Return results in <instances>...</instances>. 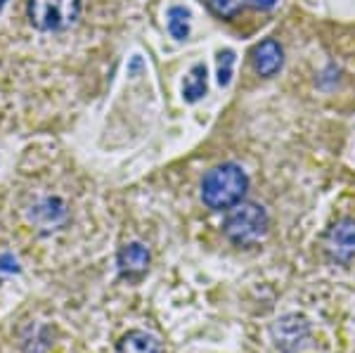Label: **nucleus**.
Returning a JSON list of instances; mask_svg holds the SVG:
<instances>
[{
  "instance_id": "f257e3e1",
  "label": "nucleus",
  "mask_w": 355,
  "mask_h": 353,
  "mask_svg": "<svg viewBox=\"0 0 355 353\" xmlns=\"http://www.w3.org/2000/svg\"><path fill=\"white\" fill-rule=\"evenodd\" d=\"M249 190V175L246 171L234 162L218 164L211 171H206L202 178V202L209 209L223 212L239 204Z\"/></svg>"
},
{
  "instance_id": "f03ea898",
  "label": "nucleus",
  "mask_w": 355,
  "mask_h": 353,
  "mask_svg": "<svg viewBox=\"0 0 355 353\" xmlns=\"http://www.w3.org/2000/svg\"><path fill=\"white\" fill-rule=\"evenodd\" d=\"M268 227H270V216L266 207L246 202V199L227 209L225 221H223V232L227 235V240L242 247L263 240L268 235Z\"/></svg>"
},
{
  "instance_id": "7ed1b4c3",
  "label": "nucleus",
  "mask_w": 355,
  "mask_h": 353,
  "mask_svg": "<svg viewBox=\"0 0 355 353\" xmlns=\"http://www.w3.org/2000/svg\"><path fill=\"white\" fill-rule=\"evenodd\" d=\"M81 0H28V21L38 31H64L81 17Z\"/></svg>"
},
{
  "instance_id": "20e7f679",
  "label": "nucleus",
  "mask_w": 355,
  "mask_h": 353,
  "mask_svg": "<svg viewBox=\"0 0 355 353\" xmlns=\"http://www.w3.org/2000/svg\"><path fill=\"white\" fill-rule=\"evenodd\" d=\"M272 341L282 353H296L303 349V344L311 337V325L303 316H296V313H289V316H282L272 322L270 327Z\"/></svg>"
},
{
  "instance_id": "39448f33",
  "label": "nucleus",
  "mask_w": 355,
  "mask_h": 353,
  "mask_svg": "<svg viewBox=\"0 0 355 353\" xmlns=\"http://www.w3.org/2000/svg\"><path fill=\"white\" fill-rule=\"evenodd\" d=\"M331 259L336 261H351L355 256V221L343 218L327 232L324 242Z\"/></svg>"
},
{
  "instance_id": "423d86ee",
  "label": "nucleus",
  "mask_w": 355,
  "mask_h": 353,
  "mask_svg": "<svg viewBox=\"0 0 355 353\" xmlns=\"http://www.w3.org/2000/svg\"><path fill=\"white\" fill-rule=\"evenodd\" d=\"M251 62H254V69L263 78H272L275 74L282 69L284 64V50L275 38H266L254 48L251 53Z\"/></svg>"
},
{
  "instance_id": "0eeeda50",
  "label": "nucleus",
  "mask_w": 355,
  "mask_h": 353,
  "mask_svg": "<svg viewBox=\"0 0 355 353\" xmlns=\"http://www.w3.org/2000/svg\"><path fill=\"white\" fill-rule=\"evenodd\" d=\"M116 264L123 275H140V273H145L147 266H150V252H147L145 244L130 242L119 252Z\"/></svg>"
},
{
  "instance_id": "6e6552de",
  "label": "nucleus",
  "mask_w": 355,
  "mask_h": 353,
  "mask_svg": "<svg viewBox=\"0 0 355 353\" xmlns=\"http://www.w3.org/2000/svg\"><path fill=\"white\" fill-rule=\"evenodd\" d=\"M206 93H209V71H206V64L197 62V64H192V69L187 71L185 81H182V100L194 105Z\"/></svg>"
},
{
  "instance_id": "1a4fd4ad",
  "label": "nucleus",
  "mask_w": 355,
  "mask_h": 353,
  "mask_svg": "<svg viewBox=\"0 0 355 353\" xmlns=\"http://www.w3.org/2000/svg\"><path fill=\"white\" fill-rule=\"evenodd\" d=\"M119 353H162V341L145 329H130L119 341Z\"/></svg>"
},
{
  "instance_id": "9d476101",
  "label": "nucleus",
  "mask_w": 355,
  "mask_h": 353,
  "mask_svg": "<svg viewBox=\"0 0 355 353\" xmlns=\"http://www.w3.org/2000/svg\"><path fill=\"white\" fill-rule=\"evenodd\" d=\"M190 10L182 8V5H171L168 12H166V26H168V33L175 38V41H185L190 36Z\"/></svg>"
},
{
  "instance_id": "9b49d317",
  "label": "nucleus",
  "mask_w": 355,
  "mask_h": 353,
  "mask_svg": "<svg viewBox=\"0 0 355 353\" xmlns=\"http://www.w3.org/2000/svg\"><path fill=\"white\" fill-rule=\"evenodd\" d=\"M234 62H237V55H234V50L225 48L218 53V85L220 88H227V85L232 83V76H234Z\"/></svg>"
},
{
  "instance_id": "f8f14e48",
  "label": "nucleus",
  "mask_w": 355,
  "mask_h": 353,
  "mask_svg": "<svg viewBox=\"0 0 355 353\" xmlns=\"http://www.w3.org/2000/svg\"><path fill=\"white\" fill-rule=\"evenodd\" d=\"M36 214H45L43 225H57L64 221V204L60 199H45L41 207H36Z\"/></svg>"
},
{
  "instance_id": "ddd939ff",
  "label": "nucleus",
  "mask_w": 355,
  "mask_h": 353,
  "mask_svg": "<svg viewBox=\"0 0 355 353\" xmlns=\"http://www.w3.org/2000/svg\"><path fill=\"white\" fill-rule=\"evenodd\" d=\"M209 5L216 15L225 17V19L227 17H234L239 10V0H209Z\"/></svg>"
},
{
  "instance_id": "4468645a",
  "label": "nucleus",
  "mask_w": 355,
  "mask_h": 353,
  "mask_svg": "<svg viewBox=\"0 0 355 353\" xmlns=\"http://www.w3.org/2000/svg\"><path fill=\"white\" fill-rule=\"evenodd\" d=\"M279 0H246V5L254 10H275Z\"/></svg>"
},
{
  "instance_id": "2eb2a0df",
  "label": "nucleus",
  "mask_w": 355,
  "mask_h": 353,
  "mask_svg": "<svg viewBox=\"0 0 355 353\" xmlns=\"http://www.w3.org/2000/svg\"><path fill=\"white\" fill-rule=\"evenodd\" d=\"M142 69V57H133V60H130V64H128V76H137V71Z\"/></svg>"
},
{
  "instance_id": "dca6fc26",
  "label": "nucleus",
  "mask_w": 355,
  "mask_h": 353,
  "mask_svg": "<svg viewBox=\"0 0 355 353\" xmlns=\"http://www.w3.org/2000/svg\"><path fill=\"white\" fill-rule=\"evenodd\" d=\"M5 5H8V0H0V10H3V8H5Z\"/></svg>"
}]
</instances>
